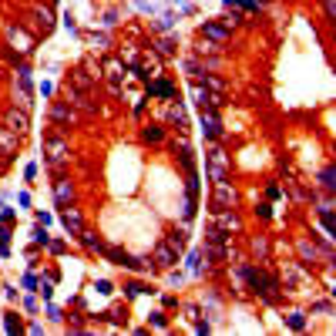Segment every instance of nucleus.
I'll return each mask as SVG.
<instances>
[{
  "label": "nucleus",
  "instance_id": "f03ea898",
  "mask_svg": "<svg viewBox=\"0 0 336 336\" xmlns=\"http://www.w3.org/2000/svg\"><path fill=\"white\" fill-rule=\"evenodd\" d=\"M44 155H47V161L54 168H61L67 161V145H64V138H57V135H51V138H44Z\"/></svg>",
  "mask_w": 336,
  "mask_h": 336
},
{
  "label": "nucleus",
  "instance_id": "6e6552de",
  "mask_svg": "<svg viewBox=\"0 0 336 336\" xmlns=\"http://www.w3.org/2000/svg\"><path fill=\"white\" fill-rule=\"evenodd\" d=\"M202 128H205L208 138H219V114H215V108L202 111Z\"/></svg>",
  "mask_w": 336,
  "mask_h": 336
},
{
  "label": "nucleus",
  "instance_id": "a211bd4d",
  "mask_svg": "<svg viewBox=\"0 0 336 336\" xmlns=\"http://www.w3.org/2000/svg\"><path fill=\"white\" fill-rule=\"evenodd\" d=\"M299 256H303V259H316V256H320V249H316V246H313V242H299Z\"/></svg>",
  "mask_w": 336,
  "mask_h": 336
},
{
  "label": "nucleus",
  "instance_id": "0eeeda50",
  "mask_svg": "<svg viewBox=\"0 0 336 336\" xmlns=\"http://www.w3.org/2000/svg\"><path fill=\"white\" fill-rule=\"evenodd\" d=\"M51 118L57 121V125H71L74 121V111H71V104H64V101H57L54 108H51Z\"/></svg>",
  "mask_w": 336,
  "mask_h": 336
},
{
  "label": "nucleus",
  "instance_id": "aec40b11",
  "mask_svg": "<svg viewBox=\"0 0 336 336\" xmlns=\"http://www.w3.org/2000/svg\"><path fill=\"white\" fill-rule=\"evenodd\" d=\"M320 182H323V188H326V192H333V168H323V175H320Z\"/></svg>",
  "mask_w": 336,
  "mask_h": 336
},
{
  "label": "nucleus",
  "instance_id": "4468645a",
  "mask_svg": "<svg viewBox=\"0 0 336 336\" xmlns=\"http://www.w3.org/2000/svg\"><path fill=\"white\" fill-rule=\"evenodd\" d=\"M104 256L111 259L114 266H128V262H131V256L125 252V249H104Z\"/></svg>",
  "mask_w": 336,
  "mask_h": 336
},
{
  "label": "nucleus",
  "instance_id": "f3484780",
  "mask_svg": "<svg viewBox=\"0 0 336 336\" xmlns=\"http://www.w3.org/2000/svg\"><path fill=\"white\" fill-rule=\"evenodd\" d=\"M205 37H212V40H225L229 34H225V27H219V24H205Z\"/></svg>",
  "mask_w": 336,
  "mask_h": 336
},
{
  "label": "nucleus",
  "instance_id": "7ed1b4c3",
  "mask_svg": "<svg viewBox=\"0 0 336 336\" xmlns=\"http://www.w3.org/2000/svg\"><path fill=\"white\" fill-rule=\"evenodd\" d=\"M235 199H239V195H235V188L229 182H215V188H212V205L215 208H235Z\"/></svg>",
  "mask_w": 336,
  "mask_h": 336
},
{
  "label": "nucleus",
  "instance_id": "f257e3e1",
  "mask_svg": "<svg viewBox=\"0 0 336 336\" xmlns=\"http://www.w3.org/2000/svg\"><path fill=\"white\" fill-rule=\"evenodd\" d=\"M246 279L252 282V289H256V293H259L262 299H269V303H276V299H279V296H276V289H279V286H276V279H269L266 272L246 269Z\"/></svg>",
  "mask_w": 336,
  "mask_h": 336
},
{
  "label": "nucleus",
  "instance_id": "2eb2a0df",
  "mask_svg": "<svg viewBox=\"0 0 336 336\" xmlns=\"http://www.w3.org/2000/svg\"><path fill=\"white\" fill-rule=\"evenodd\" d=\"M81 242H84V246H88V249H94V252H104V242L101 239H94V235H91V232H84V229H81Z\"/></svg>",
  "mask_w": 336,
  "mask_h": 336
},
{
  "label": "nucleus",
  "instance_id": "ddd939ff",
  "mask_svg": "<svg viewBox=\"0 0 336 336\" xmlns=\"http://www.w3.org/2000/svg\"><path fill=\"white\" fill-rule=\"evenodd\" d=\"M141 138H145L148 145H158L161 138H165V128H158V125H148V128L141 131Z\"/></svg>",
  "mask_w": 336,
  "mask_h": 336
},
{
  "label": "nucleus",
  "instance_id": "1a4fd4ad",
  "mask_svg": "<svg viewBox=\"0 0 336 336\" xmlns=\"http://www.w3.org/2000/svg\"><path fill=\"white\" fill-rule=\"evenodd\" d=\"M282 279H286V289H289V286H299V282H303V279H306V272H303V269H299V266H296V262H289V266H286V269H282Z\"/></svg>",
  "mask_w": 336,
  "mask_h": 336
},
{
  "label": "nucleus",
  "instance_id": "dca6fc26",
  "mask_svg": "<svg viewBox=\"0 0 336 336\" xmlns=\"http://www.w3.org/2000/svg\"><path fill=\"white\" fill-rule=\"evenodd\" d=\"M168 121H172V125H178V128H182V125H185V111H182V108H178V104H168Z\"/></svg>",
  "mask_w": 336,
  "mask_h": 336
},
{
  "label": "nucleus",
  "instance_id": "39448f33",
  "mask_svg": "<svg viewBox=\"0 0 336 336\" xmlns=\"http://www.w3.org/2000/svg\"><path fill=\"white\" fill-rule=\"evenodd\" d=\"M242 229V222H239V215L235 212H229V208H219V232H239Z\"/></svg>",
  "mask_w": 336,
  "mask_h": 336
},
{
  "label": "nucleus",
  "instance_id": "423d86ee",
  "mask_svg": "<svg viewBox=\"0 0 336 336\" xmlns=\"http://www.w3.org/2000/svg\"><path fill=\"white\" fill-rule=\"evenodd\" d=\"M61 222H64V229H67V232H74V235L84 229V222H81V212H78V208H64Z\"/></svg>",
  "mask_w": 336,
  "mask_h": 336
},
{
  "label": "nucleus",
  "instance_id": "4be33fe9",
  "mask_svg": "<svg viewBox=\"0 0 336 336\" xmlns=\"http://www.w3.org/2000/svg\"><path fill=\"white\" fill-rule=\"evenodd\" d=\"M125 293H128V299H135L138 293H141V286H138V282H128V286H125Z\"/></svg>",
  "mask_w": 336,
  "mask_h": 336
},
{
  "label": "nucleus",
  "instance_id": "20e7f679",
  "mask_svg": "<svg viewBox=\"0 0 336 336\" xmlns=\"http://www.w3.org/2000/svg\"><path fill=\"white\" fill-rule=\"evenodd\" d=\"M155 262L161 266V269H172V266L178 262V252L168 242H161V246H155Z\"/></svg>",
  "mask_w": 336,
  "mask_h": 336
},
{
  "label": "nucleus",
  "instance_id": "5701e85b",
  "mask_svg": "<svg viewBox=\"0 0 336 336\" xmlns=\"http://www.w3.org/2000/svg\"><path fill=\"white\" fill-rule=\"evenodd\" d=\"M0 246H7V232L4 229H0Z\"/></svg>",
  "mask_w": 336,
  "mask_h": 336
},
{
  "label": "nucleus",
  "instance_id": "9d476101",
  "mask_svg": "<svg viewBox=\"0 0 336 336\" xmlns=\"http://www.w3.org/2000/svg\"><path fill=\"white\" fill-rule=\"evenodd\" d=\"M24 128H27V114H24V111H20V114H17V111H10V114H7V131L20 135Z\"/></svg>",
  "mask_w": 336,
  "mask_h": 336
},
{
  "label": "nucleus",
  "instance_id": "f8f14e48",
  "mask_svg": "<svg viewBox=\"0 0 336 336\" xmlns=\"http://www.w3.org/2000/svg\"><path fill=\"white\" fill-rule=\"evenodd\" d=\"M54 195H57V202H61V205H67V202H71V195H74L71 182H57V185H54Z\"/></svg>",
  "mask_w": 336,
  "mask_h": 336
},
{
  "label": "nucleus",
  "instance_id": "412c9836",
  "mask_svg": "<svg viewBox=\"0 0 336 336\" xmlns=\"http://www.w3.org/2000/svg\"><path fill=\"white\" fill-rule=\"evenodd\" d=\"M289 326H293V329H306V320H303V313H289Z\"/></svg>",
  "mask_w": 336,
  "mask_h": 336
},
{
  "label": "nucleus",
  "instance_id": "6ab92c4d",
  "mask_svg": "<svg viewBox=\"0 0 336 336\" xmlns=\"http://www.w3.org/2000/svg\"><path fill=\"white\" fill-rule=\"evenodd\" d=\"M165 242H168L172 249H175V252H182V249H185V232H172Z\"/></svg>",
  "mask_w": 336,
  "mask_h": 336
},
{
  "label": "nucleus",
  "instance_id": "9b49d317",
  "mask_svg": "<svg viewBox=\"0 0 336 336\" xmlns=\"http://www.w3.org/2000/svg\"><path fill=\"white\" fill-rule=\"evenodd\" d=\"M225 178V155L212 152V182H222Z\"/></svg>",
  "mask_w": 336,
  "mask_h": 336
}]
</instances>
